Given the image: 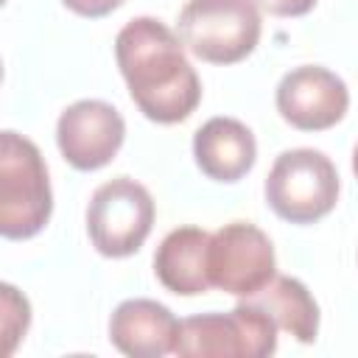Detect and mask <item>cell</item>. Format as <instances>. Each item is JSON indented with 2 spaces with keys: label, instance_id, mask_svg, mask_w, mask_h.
Segmentation results:
<instances>
[{
  "label": "cell",
  "instance_id": "6da1fadb",
  "mask_svg": "<svg viewBox=\"0 0 358 358\" xmlns=\"http://www.w3.org/2000/svg\"><path fill=\"white\" fill-rule=\"evenodd\" d=\"M115 59L137 109L157 123L185 120L201 101V84L185 42L154 17L129 20L115 36Z\"/></svg>",
  "mask_w": 358,
  "mask_h": 358
},
{
  "label": "cell",
  "instance_id": "7a4b0ae2",
  "mask_svg": "<svg viewBox=\"0 0 358 358\" xmlns=\"http://www.w3.org/2000/svg\"><path fill=\"white\" fill-rule=\"evenodd\" d=\"M53 210L48 165L34 140L3 131L0 137V232L6 238L36 235Z\"/></svg>",
  "mask_w": 358,
  "mask_h": 358
},
{
  "label": "cell",
  "instance_id": "3957f363",
  "mask_svg": "<svg viewBox=\"0 0 358 358\" xmlns=\"http://www.w3.org/2000/svg\"><path fill=\"white\" fill-rule=\"evenodd\" d=\"M277 350V324L252 302L227 313H201L179 322L173 355L182 358H266Z\"/></svg>",
  "mask_w": 358,
  "mask_h": 358
},
{
  "label": "cell",
  "instance_id": "277c9868",
  "mask_svg": "<svg viewBox=\"0 0 358 358\" xmlns=\"http://www.w3.org/2000/svg\"><path fill=\"white\" fill-rule=\"evenodd\" d=\"M255 0H187L179 11V36L201 62L232 64L246 59L260 39Z\"/></svg>",
  "mask_w": 358,
  "mask_h": 358
},
{
  "label": "cell",
  "instance_id": "5b68a950",
  "mask_svg": "<svg viewBox=\"0 0 358 358\" xmlns=\"http://www.w3.org/2000/svg\"><path fill=\"white\" fill-rule=\"evenodd\" d=\"M338 187V173L327 154L316 148H291L274 159L266 176V201L280 218L310 224L336 207Z\"/></svg>",
  "mask_w": 358,
  "mask_h": 358
},
{
  "label": "cell",
  "instance_id": "8992f818",
  "mask_svg": "<svg viewBox=\"0 0 358 358\" xmlns=\"http://www.w3.org/2000/svg\"><path fill=\"white\" fill-rule=\"evenodd\" d=\"M154 224L151 193L129 179L117 176L95 187L87 207V232L92 246L106 257L134 255L148 238Z\"/></svg>",
  "mask_w": 358,
  "mask_h": 358
},
{
  "label": "cell",
  "instance_id": "52a82bcc",
  "mask_svg": "<svg viewBox=\"0 0 358 358\" xmlns=\"http://www.w3.org/2000/svg\"><path fill=\"white\" fill-rule=\"evenodd\" d=\"M210 282L235 296H252L260 291L277 268L274 246L268 235L249 224L232 221L210 232Z\"/></svg>",
  "mask_w": 358,
  "mask_h": 358
},
{
  "label": "cell",
  "instance_id": "ba28073f",
  "mask_svg": "<svg viewBox=\"0 0 358 358\" xmlns=\"http://www.w3.org/2000/svg\"><path fill=\"white\" fill-rule=\"evenodd\" d=\"M126 123L120 112L98 98L70 103L56 123V143L62 157L78 171L103 168L123 145Z\"/></svg>",
  "mask_w": 358,
  "mask_h": 358
},
{
  "label": "cell",
  "instance_id": "9c48e42d",
  "mask_svg": "<svg viewBox=\"0 0 358 358\" xmlns=\"http://www.w3.org/2000/svg\"><path fill=\"white\" fill-rule=\"evenodd\" d=\"M350 106L347 84L327 67L302 64L288 70L277 84V109L280 115L302 129L322 131L336 126Z\"/></svg>",
  "mask_w": 358,
  "mask_h": 358
},
{
  "label": "cell",
  "instance_id": "30bf717a",
  "mask_svg": "<svg viewBox=\"0 0 358 358\" xmlns=\"http://www.w3.org/2000/svg\"><path fill=\"white\" fill-rule=\"evenodd\" d=\"M179 333L176 316L157 299H126L109 319V341L131 358H159L173 352Z\"/></svg>",
  "mask_w": 358,
  "mask_h": 358
},
{
  "label": "cell",
  "instance_id": "8fae6325",
  "mask_svg": "<svg viewBox=\"0 0 358 358\" xmlns=\"http://www.w3.org/2000/svg\"><path fill=\"white\" fill-rule=\"evenodd\" d=\"M193 157L201 173L215 182H238L257 157L255 134L235 117H210L193 137Z\"/></svg>",
  "mask_w": 358,
  "mask_h": 358
},
{
  "label": "cell",
  "instance_id": "7c38bea8",
  "mask_svg": "<svg viewBox=\"0 0 358 358\" xmlns=\"http://www.w3.org/2000/svg\"><path fill=\"white\" fill-rule=\"evenodd\" d=\"M210 232L201 227H179L171 229L154 255L157 280L182 296L204 294L210 282Z\"/></svg>",
  "mask_w": 358,
  "mask_h": 358
},
{
  "label": "cell",
  "instance_id": "4fadbf2b",
  "mask_svg": "<svg viewBox=\"0 0 358 358\" xmlns=\"http://www.w3.org/2000/svg\"><path fill=\"white\" fill-rule=\"evenodd\" d=\"M246 302L257 305L271 316L277 330L291 333L296 341L310 344L319 333V305L310 296V291L296 280L285 274H274L260 291L246 296Z\"/></svg>",
  "mask_w": 358,
  "mask_h": 358
},
{
  "label": "cell",
  "instance_id": "5bb4252c",
  "mask_svg": "<svg viewBox=\"0 0 358 358\" xmlns=\"http://www.w3.org/2000/svg\"><path fill=\"white\" fill-rule=\"evenodd\" d=\"M3 338H6V355L14 352L17 341L25 336L28 322H31V308L28 299L14 288V285H3Z\"/></svg>",
  "mask_w": 358,
  "mask_h": 358
},
{
  "label": "cell",
  "instance_id": "9a60e30c",
  "mask_svg": "<svg viewBox=\"0 0 358 358\" xmlns=\"http://www.w3.org/2000/svg\"><path fill=\"white\" fill-rule=\"evenodd\" d=\"M257 8L274 14V17H299V14H308L316 0H255Z\"/></svg>",
  "mask_w": 358,
  "mask_h": 358
},
{
  "label": "cell",
  "instance_id": "2e32d148",
  "mask_svg": "<svg viewBox=\"0 0 358 358\" xmlns=\"http://www.w3.org/2000/svg\"><path fill=\"white\" fill-rule=\"evenodd\" d=\"M62 3L81 17H103L117 6H123V0H62Z\"/></svg>",
  "mask_w": 358,
  "mask_h": 358
},
{
  "label": "cell",
  "instance_id": "e0dca14e",
  "mask_svg": "<svg viewBox=\"0 0 358 358\" xmlns=\"http://www.w3.org/2000/svg\"><path fill=\"white\" fill-rule=\"evenodd\" d=\"M352 171H355V176H358V145H355V151H352Z\"/></svg>",
  "mask_w": 358,
  "mask_h": 358
}]
</instances>
